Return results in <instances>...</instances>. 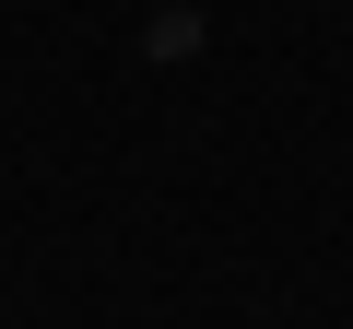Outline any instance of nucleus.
<instances>
[{
  "instance_id": "1",
  "label": "nucleus",
  "mask_w": 353,
  "mask_h": 329,
  "mask_svg": "<svg viewBox=\"0 0 353 329\" xmlns=\"http://www.w3.org/2000/svg\"><path fill=\"white\" fill-rule=\"evenodd\" d=\"M141 47H153V59H189V47H201V12H153Z\"/></svg>"
}]
</instances>
